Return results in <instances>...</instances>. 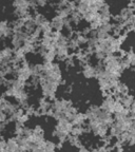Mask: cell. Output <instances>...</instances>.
Wrapping results in <instances>:
<instances>
[{
	"label": "cell",
	"mask_w": 135,
	"mask_h": 152,
	"mask_svg": "<svg viewBox=\"0 0 135 152\" xmlns=\"http://www.w3.org/2000/svg\"><path fill=\"white\" fill-rule=\"evenodd\" d=\"M13 35L12 26H9V22L0 20V39H5V38H11Z\"/></svg>",
	"instance_id": "7a4b0ae2"
},
{
	"label": "cell",
	"mask_w": 135,
	"mask_h": 152,
	"mask_svg": "<svg viewBox=\"0 0 135 152\" xmlns=\"http://www.w3.org/2000/svg\"><path fill=\"white\" fill-rule=\"evenodd\" d=\"M49 2L50 0H36V5L37 7H45Z\"/></svg>",
	"instance_id": "3957f363"
},
{
	"label": "cell",
	"mask_w": 135,
	"mask_h": 152,
	"mask_svg": "<svg viewBox=\"0 0 135 152\" xmlns=\"http://www.w3.org/2000/svg\"><path fill=\"white\" fill-rule=\"evenodd\" d=\"M66 20H64L63 18L55 14V16L50 20L51 28L54 32H62L66 26Z\"/></svg>",
	"instance_id": "6da1fadb"
}]
</instances>
